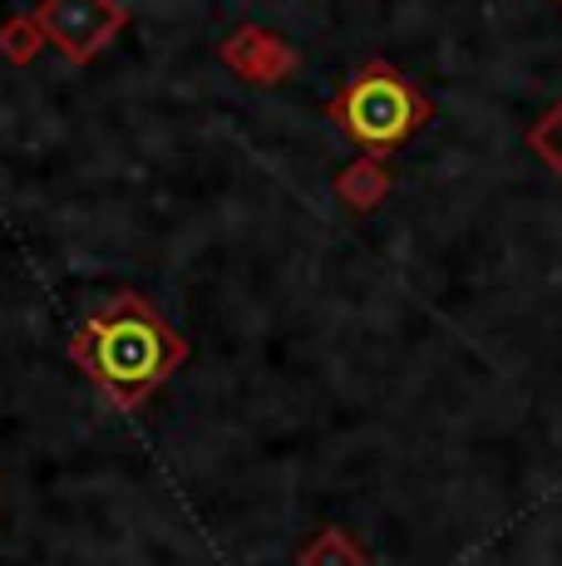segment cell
Here are the masks:
<instances>
[{
  "mask_svg": "<svg viewBox=\"0 0 562 566\" xmlns=\"http://www.w3.org/2000/svg\"><path fill=\"white\" fill-rule=\"evenodd\" d=\"M409 114H415V104H409L405 84L391 80V74H365L351 90V99H345V124L365 144H391V138H399L409 128Z\"/></svg>",
  "mask_w": 562,
  "mask_h": 566,
  "instance_id": "cell-1",
  "label": "cell"
},
{
  "mask_svg": "<svg viewBox=\"0 0 562 566\" xmlns=\"http://www.w3.org/2000/svg\"><path fill=\"white\" fill-rule=\"evenodd\" d=\"M100 355H104V369H110L114 379L138 385V379H148L158 369V360H164V335H158V325L138 321V315H124V321L110 325Z\"/></svg>",
  "mask_w": 562,
  "mask_h": 566,
  "instance_id": "cell-2",
  "label": "cell"
}]
</instances>
